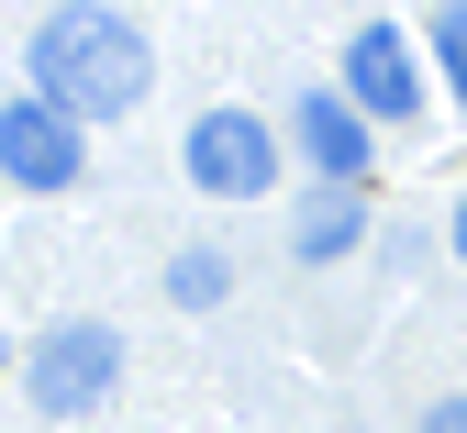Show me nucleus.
<instances>
[{"mask_svg":"<svg viewBox=\"0 0 467 433\" xmlns=\"http://www.w3.org/2000/svg\"><path fill=\"white\" fill-rule=\"evenodd\" d=\"M223 289H234V267L212 256V244H190V256H179V267H167V300H179V312H212V300H223Z\"/></svg>","mask_w":467,"mask_h":433,"instance_id":"obj_8","label":"nucleus"},{"mask_svg":"<svg viewBox=\"0 0 467 433\" xmlns=\"http://www.w3.org/2000/svg\"><path fill=\"white\" fill-rule=\"evenodd\" d=\"M434 67H445V100L467 111V0H434Z\"/></svg>","mask_w":467,"mask_h":433,"instance_id":"obj_9","label":"nucleus"},{"mask_svg":"<svg viewBox=\"0 0 467 433\" xmlns=\"http://www.w3.org/2000/svg\"><path fill=\"white\" fill-rule=\"evenodd\" d=\"M23 78L56 111H78V122H123L145 100V78H156V45L111 12V0H56L34 23V45H23Z\"/></svg>","mask_w":467,"mask_h":433,"instance_id":"obj_1","label":"nucleus"},{"mask_svg":"<svg viewBox=\"0 0 467 433\" xmlns=\"http://www.w3.org/2000/svg\"><path fill=\"white\" fill-rule=\"evenodd\" d=\"M179 167H190V190H201V201H267V178H278V134H267V111L223 100V111L190 122Z\"/></svg>","mask_w":467,"mask_h":433,"instance_id":"obj_3","label":"nucleus"},{"mask_svg":"<svg viewBox=\"0 0 467 433\" xmlns=\"http://www.w3.org/2000/svg\"><path fill=\"white\" fill-rule=\"evenodd\" d=\"M445 244H456V256H467V190H456V211H445Z\"/></svg>","mask_w":467,"mask_h":433,"instance_id":"obj_11","label":"nucleus"},{"mask_svg":"<svg viewBox=\"0 0 467 433\" xmlns=\"http://www.w3.org/2000/svg\"><path fill=\"white\" fill-rule=\"evenodd\" d=\"M78 167H89V122L78 111H56L45 89H12V100H0V178H12V190L56 201Z\"/></svg>","mask_w":467,"mask_h":433,"instance_id":"obj_4","label":"nucleus"},{"mask_svg":"<svg viewBox=\"0 0 467 433\" xmlns=\"http://www.w3.org/2000/svg\"><path fill=\"white\" fill-rule=\"evenodd\" d=\"M345 78H357V111H368V122H412V111H423L412 45H400L389 23H357V45H345Z\"/></svg>","mask_w":467,"mask_h":433,"instance_id":"obj_6","label":"nucleus"},{"mask_svg":"<svg viewBox=\"0 0 467 433\" xmlns=\"http://www.w3.org/2000/svg\"><path fill=\"white\" fill-rule=\"evenodd\" d=\"M423 433H467V400H434V411H423Z\"/></svg>","mask_w":467,"mask_h":433,"instance_id":"obj_10","label":"nucleus"},{"mask_svg":"<svg viewBox=\"0 0 467 433\" xmlns=\"http://www.w3.org/2000/svg\"><path fill=\"white\" fill-rule=\"evenodd\" d=\"M357 233H368V190H312V211H301V256L312 267H334V256H357Z\"/></svg>","mask_w":467,"mask_h":433,"instance_id":"obj_7","label":"nucleus"},{"mask_svg":"<svg viewBox=\"0 0 467 433\" xmlns=\"http://www.w3.org/2000/svg\"><path fill=\"white\" fill-rule=\"evenodd\" d=\"M23 389H34L45 422L100 411L111 389H123V334H111V323H56L45 345H23Z\"/></svg>","mask_w":467,"mask_h":433,"instance_id":"obj_2","label":"nucleus"},{"mask_svg":"<svg viewBox=\"0 0 467 433\" xmlns=\"http://www.w3.org/2000/svg\"><path fill=\"white\" fill-rule=\"evenodd\" d=\"M0 366H12V345H0Z\"/></svg>","mask_w":467,"mask_h":433,"instance_id":"obj_12","label":"nucleus"},{"mask_svg":"<svg viewBox=\"0 0 467 433\" xmlns=\"http://www.w3.org/2000/svg\"><path fill=\"white\" fill-rule=\"evenodd\" d=\"M289 145H301V167L323 190H368V111H357V89H301L289 100Z\"/></svg>","mask_w":467,"mask_h":433,"instance_id":"obj_5","label":"nucleus"}]
</instances>
